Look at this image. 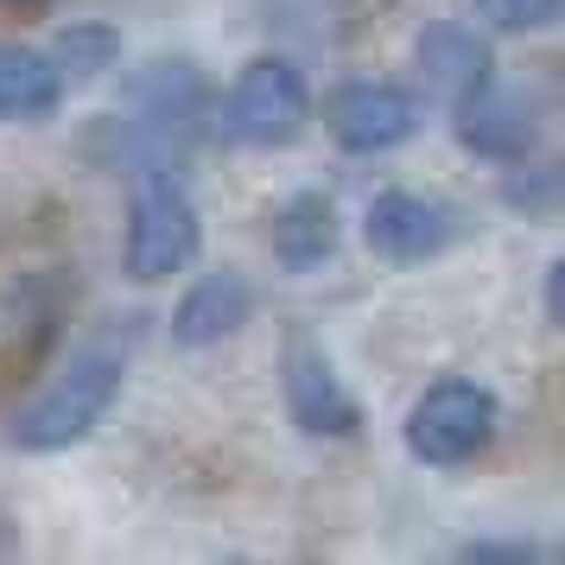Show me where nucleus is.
<instances>
[{
    "instance_id": "a211bd4d",
    "label": "nucleus",
    "mask_w": 565,
    "mask_h": 565,
    "mask_svg": "<svg viewBox=\"0 0 565 565\" xmlns=\"http://www.w3.org/2000/svg\"><path fill=\"white\" fill-rule=\"evenodd\" d=\"M546 318H553V324L565 318V260L546 267Z\"/></svg>"
},
{
    "instance_id": "4468645a",
    "label": "nucleus",
    "mask_w": 565,
    "mask_h": 565,
    "mask_svg": "<svg viewBox=\"0 0 565 565\" xmlns=\"http://www.w3.org/2000/svg\"><path fill=\"white\" fill-rule=\"evenodd\" d=\"M45 57H52V71L64 89H83V83L108 77L115 64H121V32L103 26V20H77V26H64L45 45Z\"/></svg>"
},
{
    "instance_id": "9d476101",
    "label": "nucleus",
    "mask_w": 565,
    "mask_h": 565,
    "mask_svg": "<svg viewBox=\"0 0 565 565\" xmlns=\"http://www.w3.org/2000/svg\"><path fill=\"white\" fill-rule=\"evenodd\" d=\"M248 318H255V286H248V274L210 267V274H198V280L184 286V299L172 306V343L179 350H216Z\"/></svg>"
},
{
    "instance_id": "f257e3e1",
    "label": "nucleus",
    "mask_w": 565,
    "mask_h": 565,
    "mask_svg": "<svg viewBox=\"0 0 565 565\" xmlns=\"http://www.w3.org/2000/svg\"><path fill=\"white\" fill-rule=\"evenodd\" d=\"M121 375H128V337H89L83 350L64 356L45 394L32 401L20 419H13V445L20 451H71L83 438L96 433L115 407V394H121Z\"/></svg>"
},
{
    "instance_id": "dca6fc26",
    "label": "nucleus",
    "mask_w": 565,
    "mask_h": 565,
    "mask_svg": "<svg viewBox=\"0 0 565 565\" xmlns=\"http://www.w3.org/2000/svg\"><path fill=\"white\" fill-rule=\"evenodd\" d=\"M502 198H509V204H521L527 216H553V198H559V172H553V166H540V172H527V166H521V172L502 184Z\"/></svg>"
},
{
    "instance_id": "9b49d317",
    "label": "nucleus",
    "mask_w": 565,
    "mask_h": 565,
    "mask_svg": "<svg viewBox=\"0 0 565 565\" xmlns=\"http://www.w3.org/2000/svg\"><path fill=\"white\" fill-rule=\"evenodd\" d=\"M337 242H343V216L324 191H299L274 216V260L286 274H318L337 255Z\"/></svg>"
},
{
    "instance_id": "0eeeda50",
    "label": "nucleus",
    "mask_w": 565,
    "mask_h": 565,
    "mask_svg": "<svg viewBox=\"0 0 565 565\" xmlns=\"http://www.w3.org/2000/svg\"><path fill=\"white\" fill-rule=\"evenodd\" d=\"M280 394H286L292 426L311 433V438H350L362 426L356 394L343 387V375L331 369V356H324L311 337H286V350H280Z\"/></svg>"
},
{
    "instance_id": "f3484780",
    "label": "nucleus",
    "mask_w": 565,
    "mask_h": 565,
    "mask_svg": "<svg viewBox=\"0 0 565 565\" xmlns=\"http://www.w3.org/2000/svg\"><path fill=\"white\" fill-rule=\"evenodd\" d=\"M458 559H470V565H489V559L521 565V559H546V546H534V540H470Z\"/></svg>"
},
{
    "instance_id": "2eb2a0df",
    "label": "nucleus",
    "mask_w": 565,
    "mask_h": 565,
    "mask_svg": "<svg viewBox=\"0 0 565 565\" xmlns=\"http://www.w3.org/2000/svg\"><path fill=\"white\" fill-rule=\"evenodd\" d=\"M559 7H565V0H477V13H483L489 26H502V32L553 26V20H559Z\"/></svg>"
},
{
    "instance_id": "f03ea898",
    "label": "nucleus",
    "mask_w": 565,
    "mask_h": 565,
    "mask_svg": "<svg viewBox=\"0 0 565 565\" xmlns=\"http://www.w3.org/2000/svg\"><path fill=\"white\" fill-rule=\"evenodd\" d=\"M216 89L198 64L184 57H159L147 71L128 77V115L115 121V159L121 172H147V166H172L184 140L210 121Z\"/></svg>"
},
{
    "instance_id": "6ab92c4d",
    "label": "nucleus",
    "mask_w": 565,
    "mask_h": 565,
    "mask_svg": "<svg viewBox=\"0 0 565 565\" xmlns=\"http://www.w3.org/2000/svg\"><path fill=\"white\" fill-rule=\"evenodd\" d=\"M0 7H45V0H0Z\"/></svg>"
},
{
    "instance_id": "1a4fd4ad",
    "label": "nucleus",
    "mask_w": 565,
    "mask_h": 565,
    "mask_svg": "<svg viewBox=\"0 0 565 565\" xmlns=\"http://www.w3.org/2000/svg\"><path fill=\"white\" fill-rule=\"evenodd\" d=\"M451 103H458V140L477 159H495V166L527 159L534 128H540L527 89H514V83H502L495 71H483V77L470 83V89H458Z\"/></svg>"
},
{
    "instance_id": "f8f14e48",
    "label": "nucleus",
    "mask_w": 565,
    "mask_h": 565,
    "mask_svg": "<svg viewBox=\"0 0 565 565\" xmlns=\"http://www.w3.org/2000/svg\"><path fill=\"white\" fill-rule=\"evenodd\" d=\"M413 64H419V77L433 83L438 96H458V89H470L483 71H495V57H489V39H483V32L451 26V20H433V26L419 32Z\"/></svg>"
},
{
    "instance_id": "ddd939ff",
    "label": "nucleus",
    "mask_w": 565,
    "mask_h": 565,
    "mask_svg": "<svg viewBox=\"0 0 565 565\" xmlns=\"http://www.w3.org/2000/svg\"><path fill=\"white\" fill-rule=\"evenodd\" d=\"M64 103L52 57L32 45H0V121H39Z\"/></svg>"
},
{
    "instance_id": "39448f33",
    "label": "nucleus",
    "mask_w": 565,
    "mask_h": 565,
    "mask_svg": "<svg viewBox=\"0 0 565 565\" xmlns=\"http://www.w3.org/2000/svg\"><path fill=\"white\" fill-rule=\"evenodd\" d=\"M502 426V407L483 382H463V375H445L419 394V407L407 413V451L419 463H470L477 451H489V438Z\"/></svg>"
},
{
    "instance_id": "7ed1b4c3",
    "label": "nucleus",
    "mask_w": 565,
    "mask_h": 565,
    "mask_svg": "<svg viewBox=\"0 0 565 565\" xmlns=\"http://www.w3.org/2000/svg\"><path fill=\"white\" fill-rule=\"evenodd\" d=\"M204 248V223H198V204L172 166H147L134 172L128 191V248H121V267H128L134 286H159L184 274Z\"/></svg>"
},
{
    "instance_id": "6e6552de",
    "label": "nucleus",
    "mask_w": 565,
    "mask_h": 565,
    "mask_svg": "<svg viewBox=\"0 0 565 565\" xmlns=\"http://www.w3.org/2000/svg\"><path fill=\"white\" fill-rule=\"evenodd\" d=\"M362 242L387 267H419V260L445 255L458 242V216L438 198H419V191H375L369 216H362Z\"/></svg>"
},
{
    "instance_id": "423d86ee",
    "label": "nucleus",
    "mask_w": 565,
    "mask_h": 565,
    "mask_svg": "<svg viewBox=\"0 0 565 565\" xmlns=\"http://www.w3.org/2000/svg\"><path fill=\"white\" fill-rule=\"evenodd\" d=\"M324 134L343 153H394L419 134V103L401 83L382 77H350L324 96Z\"/></svg>"
},
{
    "instance_id": "20e7f679",
    "label": "nucleus",
    "mask_w": 565,
    "mask_h": 565,
    "mask_svg": "<svg viewBox=\"0 0 565 565\" xmlns=\"http://www.w3.org/2000/svg\"><path fill=\"white\" fill-rule=\"evenodd\" d=\"M210 121H216V134H223L230 147L274 153V147H286V140L306 134L311 89L286 57H255V64L210 103Z\"/></svg>"
}]
</instances>
